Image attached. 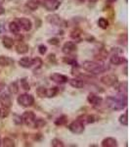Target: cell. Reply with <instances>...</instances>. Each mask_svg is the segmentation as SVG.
I'll return each mask as SVG.
<instances>
[{
    "instance_id": "cell-1",
    "label": "cell",
    "mask_w": 130,
    "mask_h": 147,
    "mask_svg": "<svg viewBox=\"0 0 130 147\" xmlns=\"http://www.w3.org/2000/svg\"><path fill=\"white\" fill-rule=\"evenodd\" d=\"M127 105V96H108L106 98V106L112 111H121Z\"/></svg>"
},
{
    "instance_id": "cell-2",
    "label": "cell",
    "mask_w": 130,
    "mask_h": 147,
    "mask_svg": "<svg viewBox=\"0 0 130 147\" xmlns=\"http://www.w3.org/2000/svg\"><path fill=\"white\" fill-rule=\"evenodd\" d=\"M82 68L84 69L86 72H88L91 75H99L102 74L107 70L104 64H101L100 62H96V61H84L82 64Z\"/></svg>"
},
{
    "instance_id": "cell-3",
    "label": "cell",
    "mask_w": 130,
    "mask_h": 147,
    "mask_svg": "<svg viewBox=\"0 0 130 147\" xmlns=\"http://www.w3.org/2000/svg\"><path fill=\"white\" fill-rule=\"evenodd\" d=\"M17 102L22 107L27 108L34 104V97L28 93H23V94H21L20 96H18Z\"/></svg>"
},
{
    "instance_id": "cell-4",
    "label": "cell",
    "mask_w": 130,
    "mask_h": 147,
    "mask_svg": "<svg viewBox=\"0 0 130 147\" xmlns=\"http://www.w3.org/2000/svg\"><path fill=\"white\" fill-rule=\"evenodd\" d=\"M68 129L70 132L74 134H81L84 131L85 127L79 120H75L68 125Z\"/></svg>"
},
{
    "instance_id": "cell-5",
    "label": "cell",
    "mask_w": 130,
    "mask_h": 147,
    "mask_svg": "<svg viewBox=\"0 0 130 147\" xmlns=\"http://www.w3.org/2000/svg\"><path fill=\"white\" fill-rule=\"evenodd\" d=\"M36 119V116L32 111H27L22 115V121L23 124H25V125L29 127H34V122Z\"/></svg>"
},
{
    "instance_id": "cell-6",
    "label": "cell",
    "mask_w": 130,
    "mask_h": 147,
    "mask_svg": "<svg viewBox=\"0 0 130 147\" xmlns=\"http://www.w3.org/2000/svg\"><path fill=\"white\" fill-rule=\"evenodd\" d=\"M46 21L49 24H51V25L57 26V27H67V24H66L65 21H64L59 15H57V14L48 15L46 17Z\"/></svg>"
},
{
    "instance_id": "cell-7",
    "label": "cell",
    "mask_w": 130,
    "mask_h": 147,
    "mask_svg": "<svg viewBox=\"0 0 130 147\" xmlns=\"http://www.w3.org/2000/svg\"><path fill=\"white\" fill-rule=\"evenodd\" d=\"M100 82L103 84L107 85V86H115L119 82V79H117V77L115 75L109 74V75H105L103 77H101Z\"/></svg>"
},
{
    "instance_id": "cell-8",
    "label": "cell",
    "mask_w": 130,
    "mask_h": 147,
    "mask_svg": "<svg viewBox=\"0 0 130 147\" xmlns=\"http://www.w3.org/2000/svg\"><path fill=\"white\" fill-rule=\"evenodd\" d=\"M42 5H43V7L47 11L52 12L56 11L61 6V2L59 0H44Z\"/></svg>"
},
{
    "instance_id": "cell-9",
    "label": "cell",
    "mask_w": 130,
    "mask_h": 147,
    "mask_svg": "<svg viewBox=\"0 0 130 147\" xmlns=\"http://www.w3.org/2000/svg\"><path fill=\"white\" fill-rule=\"evenodd\" d=\"M50 80L57 84H65L68 82V80L70 79L68 78V76L55 73V74H52V75H50Z\"/></svg>"
},
{
    "instance_id": "cell-10",
    "label": "cell",
    "mask_w": 130,
    "mask_h": 147,
    "mask_svg": "<svg viewBox=\"0 0 130 147\" xmlns=\"http://www.w3.org/2000/svg\"><path fill=\"white\" fill-rule=\"evenodd\" d=\"M77 50V46L74 41H68L62 47V51L64 54L66 55H72L74 52H76Z\"/></svg>"
},
{
    "instance_id": "cell-11",
    "label": "cell",
    "mask_w": 130,
    "mask_h": 147,
    "mask_svg": "<svg viewBox=\"0 0 130 147\" xmlns=\"http://www.w3.org/2000/svg\"><path fill=\"white\" fill-rule=\"evenodd\" d=\"M16 22L18 23L20 28L25 30V32L30 30H31V28H32L31 21H30L29 19H27V18H19V19H17V21H16Z\"/></svg>"
},
{
    "instance_id": "cell-12",
    "label": "cell",
    "mask_w": 130,
    "mask_h": 147,
    "mask_svg": "<svg viewBox=\"0 0 130 147\" xmlns=\"http://www.w3.org/2000/svg\"><path fill=\"white\" fill-rule=\"evenodd\" d=\"M87 101L93 107H98V106H100L102 104L103 98L95 93H89L88 96H87Z\"/></svg>"
},
{
    "instance_id": "cell-13",
    "label": "cell",
    "mask_w": 130,
    "mask_h": 147,
    "mask_svg": "<svg viewBox=\"0 0 130 147\" xmlns=\"http://www.w3.org/2000/svg\"><path fill=\"white\" fill-rule=\"evenodd\" d=\"M110 62H111V64H113V65L119 66L123 63H126L127 60L124 58V57L119 56V54H113V55L110 57Z\"/></svg>"
},
{
    "instance_id": "cell-14",
    "label": "cell",
    "mask_w": 130,
    "mask_h": 147,
    "mask_svg": "<svg viewBox=\"0 0 130 147\" xmlns=\"http://www.w3.org/2000/svg\"><path fill=\"white\" fill-rule=\"evenodd\" d=\"M0 104L4 107H7V108H10L12 106V99H11V96L9 95L8 93H2L0 95Z\"/></svg>"
},
{
    "instance_id": "cell-15",
    "label": "cell",
    "mask_w": 130,
    "mask_h": 147,
    "mask_svg": "<svg viewBox=\"0 0 130 147\" xmlns=\"http://www.w3.org/2000/svg\"><path fill=\"white\" fill-rule=\"evenodd\" d=\"M115 89H117V91L119 92V95L127 96V88H128V86H127V82H120V84L117 82V84L115 85Z\"/></svg>"
},
{
    "instance_id": "cell-16",
    "label": "cell",
    "mask_w": 130,
    "mask_h": 147,
    "mask_svg": "<svg viewBox=\"0 0 130 147\" xmlns=\"http://www.w3.org/2000/svg\"><path fill=\"white\" fill-rule=\"evenodd\" d=\"M77 120H79L80 122L83 125H89V124H93V123L96 122V117L94 115H82L80 116Z\"/></svg>"
},
{
    "instance_id": "cell-17",
    "label": "cell",
    "mask_w": 130,
    "mask_h": 147,
    "mask_svg": "<svg viewBox=\"0 0 130 147\" xmlns=\"http://www.w3.org/2000/svg\"><path fill=\"white\" fill-rule=\"evenodd\" d=\"M41 5V2L39 0H27L25 3V7L29 9L30 11H36Z\"/></svg>"
},
{
    "instance_id": "cell-18",
    "label": "cell",
    "mask_w": 130,
    "mask_h": 147,
    "mask_svg": "<svg viewBox=\"0 0 130 147\" xmlns=\"http://www.w3.org/2000/svg\"><path fill=\"white\" fill-rule=\"evenodd\" d=\"M101 145L103 147H117V141L113 137H106L105 139H103Z\"/></svg>"
},
{
    "instance_id": "cell-19",
    "label": "cell",
    "mask_w": 130,
    "mask_h": 147,
    "mask_svg": "<svg viewBox=\"0 0 130 147\" xmlns=\"http://www.w3.org/2000/svg\"><path fill=\"white\" fill-rule=\"evenodd\" d=\"M68 82H70V84L72 85V87H74V88H83L84 87V82L83 80L81 79H78V78H74V79L72 80H68Z\"/></svg>"
},
{
    "instance_id": "cell-20",
    "label": "cell",
    "mask_w": 130,
    "mask_h": 147,
    "mask_svg": "<svg viewBox=\"0 0 130 147\" xmlns=\"http://www.w3.org/2000/svg\"><path fill=\"white\" fill-rule=\"evenodd\" d=\"M31 64H32V59L29 58V57H23L22 59L19 60V65L25 69H30L31 68Z\"/></svg>"
},
{
    "instance_id": "cell-21",
    "label": "cell",
    "mask_w": 130,
    "mask_h": 147,
    "mask_svg": "<svg viewBox=\"0 0 130 147\" xmlns=\"http://www.w3.org/2000/svg\"><path fill=\"white\" fill-rule=\"evenodd\" d=\"M28 50H29V47L25 42H19L16 45V51L18 54H25L27 53Z\"/></svg>"
},
{
    "instance_id": "cell-22",
    "label": "cell",
    "mask_w": 130,
    "mask_h": 147,
    "mask_svg": "<svg viewBox=\"0 0 130 147\" xmlns=\"http://www.w3.org/2000/svg\"><path fill=\"white\" fill-rule=\"evenodd\" d=\"M2 44H3V46L5 47L7 49H11L12 47L14 45V39L11 38L10 36H3V38H2Z\"/></svg>"
},
{
    "instance_id": "cell-23",
    "label": "cell",
    "mask_w": 130,
    "mask_h": 147,
    "mask_svg": "<svg viewBox=\"0 0 130 147\" xmlns=\"http://www.w3.org/2000/svg\"><path fill=\"white\" fill-rule=\"evenodd\" d=\"M63 62L65 64H68V65H70L72 66V67H75L77 68L78 67V64H77L76 60H75V58H74V57L72 56H67V57H64L63 58Z\"/></svg>"
},
{
    "instance_id": "cell-24",
    "label": "cell",
    "mask_w": 130,
    "mask_h": 147,
    "mask_svg": "<svg viewBox=\"0 0 130 147\" xmlns=\"http://www.w3.org/2000/svg\"><path fill=\"white\" fill-rule=\"evenodd\" d=\"M70 37H72V39H74V40H77V41L81 40V38H82V30H79V28H74V30H72V32H70Z\"/></svg>"
},
{
    "instance_id": "cell-25",
    "label": "cell",
    "mask_w": 130,
    "mask_h": 147,
    "mask_svg": "<svg viewBox=\"0 0 130 147\" xmlns=\"http://www.w3.org/2000/svg\"><path fill=\"white\" fill-rule=\"evenodd\" d=\"M68 118L67 115H62L60 117H58L57 119L55 120V125H58V127H61V125H65L66 124L68 123Z\"/></svg>"
},
{
    "instance_id": "cell-26",
    "label": "cell",
    "mask_w": 130,
    "mask_h": 147,
    "mask_svg": "<svg viewBox=\"0 0 130 147\" xmlns=\"http://www.w3.org/2000/svg\"><path fill=\"white\" fill-rule=\"evenodd\" d=\"M14 63V61L7 56H0V66L2 67H7Z\"/></svg>"
},
{
    "instance_id": "cell-27",
    "label": "cell",
    "mask_w": 130,
    "mask_h": 147,
    "mask_svg": "<svg viewBox=\"0 0 130 147\" xmlns=\"http://www.w3.org/2000/svg\"><path fill=\"white\" fill-rule=\"evenodd\" d=\"M9 30H10V32H12V34H19V32H20V27H19L18 23L17 22H11L10 24H9Z\"/></svg>"
},
{
    "instance_id": "cell-28",
    "label": "cell",
    "mask_w": 130,
    "mask_h": 147,
    "mask_svg": "<svg viewBox=\"0 0 130 147\" xmlns=\"http://www.w3.org/2000/svg\"><path fill=\"white\" fill-rule=\"evenodd\" d=\"M108 55H109V53L105 49H100V50L98 51V53L95 54V58L99 59V61H104L108 58Z\"/></svg>"
},
{
    "instance_id": "cell-29",
    "label": "cell",
    "mask_w": 130,
    "mask_h": 147,
    "mask_svg": "<svg viewBox=\"0 0 130 147\" xmlns=\"http://www.w3.org/2000/svg\"><path fill=\"white\" fill-rule=\"evenodd\" d=\"M42 65H43V62H42V60L39 58V57H36V58L32 59L31 68H34V70H38L39 68L42 67Z\"/></svg>"
},
{
    "instance_id": "cell-30",
    "label": "cell",
    "mask_w": 130,
    "mask_h": 147,
    "mask_svg": "<svg viewBox=\"0 0 130 147\" xmlns=\"http://www.w3.org/2000/svg\"><path fill=\"white\" fill-rule=\"evenodd\" d=\"M2 145L4 147H14L16 144H15V141L12 138H10V137H4V138L2 139Z\"/></svg>"
},
{
    "instance_id": "cell-31",
    "label": "cell",
    "mask_w": 130,
    "mask_h": 147,
    "mask_svg": "<svg viewBox=\"0 0 130 147\" xmlns=\"http://www.w3.org/2000/svg\"><path fill=\"white\" fill-rule=\"evenodd\" d=\"M8 89H9V92L12 94H17L19 92V85H18V82H11L8 86Z\"/></svg>"
},
{
    "instance_id": "cell-32",
    "label": "cell",
    "mask_w": 130,
    "mask_h": 147,
    "mask_svg": "<svg viewBox=\"0 0 130 147\" xmlns=\"http://www.w3.org/2000/svg\"><path fill=\"white\" fill-rule=\"evenodd\" d=\"M59 93V87L54 86L51 87V88H47V97L49 98H52V97H55L57 94Z\"/></svg>"
},
{
    "instance_id": "cell-33",
    "label": "cell",
    "mask_w": 130,
    "mask_h": 147,
    "mask_svg": "<svg viewBox=\"0 0 130 147\" xmlns=\"http://www.w3.org/2000/svg\"><path fill=\"white\" fill-rule=\"evenodd\" d=\"M36 94L37 96H39L40 98H44L47 97V88L44 86H39L36 88Z\"/></svg>"
},
{
    "instance_id": "cell-34",
    "label": "cell",
    "mask_w": 130,
    "mask_h": 147,
    "mask_svg": "<svg viewBox=\"0 0 130 147\" xmlns=\"http://www.w3.org/2000/svg\"><path fill=\"white\" fill-rule=\"evenodd\" d=\"M119 122L122 125H124V127H127V125H128V114H127V112L122 114L121 116H119Z\"/></svg>"
},
{
    "instance_id": "cell-35",
    "label": "cell",
    "mask_w": 130,
    "mask_h": 147,
    "mask_svg": "<svg viewBox=\"0 0 130 147\" xmlns=\"http://www.w3.org/2000/svg\"><path fill=\"white\" fill-rule=\"evenodd\" d=\"M44 125H46V121L42 118H39V119H35L34 122V129H41Z\"/></svg>"
},
{
    "instance_id": "cell-36",
    "label": "cell",
    "mask_w": 130,
    "mask_h": 147,
    "mask_svg": "<svg viewBox=\"0 0 130 147\" xmlns=\"http://www.w3.org/2000/svg\"><path fill=\"white\" fill-rule=\"evenodd\" d=\"M9 114H10V108L4 107V106L0 108V118L1 119H5L9 116Z\"/></svg>"
},
{
    "instance_id": "cell-37",
    "label": "cell",
    "mask_w": 130,
    "mask_h": 147,
    "mask_svg": "<svg viewBox=\"0 0 130 147\" xmlns=\"http://www.w3.org/2000/svg\"><path fill=\"white\" fill-rule=\"evenodd\" d=\"M98 26L103 30H106L109 28V21L106 18H100L98 20Z\"/></svg>"
},
{
    "instance_id": "cell-38",
    "label": "cell",
    "mask_w": 130,
    "mask_h": 147,
    "mask_svg": "<svg viewBox=\"0 0 130 147\" xmlns=\"http://www.w3.org/2000/svg\"><path fill=\"white\" fill-rule=\"evenodd\" d=\"M51 146H53V147H64L65 146V144H64V142L62 140H60L59 138H54V139H52V141H51Z\"/></svg>"
},
{
    "instance_id": "cell-39",
    "label": "cell",
    "mask_w": 130,
    "mask_h": 147,
    "mask_svg": "<svg viewBox=\"0 0 130 147\" xmlns=\"http://www.w3.org/2000/svg\"><path fill=\"white\" fill-rule=\"evenodd\" d=\"M13 123L15 125H22L23 121H22V116H19L17 114H14L13 115Z\"/></svg>"
},
{
    "instance_id": "cell-40",
    "label": "cell",
    "mask_w": 130,
    "mask_h": 147,
    "mask_svg": "<svg viewBox=\"0 0 130 147\" xmlns=\"http://www.w3.org/2000/svg\"><path fill=\"white\" fill-rule=\"evenodd\" d=\"M21 86H22L25 90H29L30 89V85L28 84V82H27V80L25 79L21 80Z\"/></svg>"
},
{
    "instance_id": "cell-41",
    "label": "cell",
    "mask_w": 130,
    "mask_h": 147,
    "mask_svg": "<svg viewBox=\"0 0 130 147\" xmlns=\"http://www.w3.org/2000/svg\"><path fill=\"white\" fill-rule=\"evenodd\" d=\"M38 52L41 55H44V54H46L47 52V47L44 45V44H40L38 46Z\"/></svg>"
},
{
    "instance_id": "cell-42",
    "label": "cell",
    "mask_w": 130,
    "mask_h": 147,
    "mask_svg": "<svg viewBox=\"0 0 130 147\" xmlns=\"http://www.w3.org/2000/svg\"><path fill=\"white\" fill-rule=\"evenodd\" d=\"M47 59H48V61H49L50 63H53V64H56V63H57V61H56V56H55V54H53V53L49 54L48 57H47Z\"/></svg>"
},
{
    "instance_id": "cell-43",
    "label": "cell",
    "mask_w": 130,
    "mask_h": 147,
    "mask_svg": "<svg viewBox=\"0 0 130 147\" xmlns=\"http://www.w3.org/2000/svg\"><path fill=\"white\" fill-rule=\"evenodd\" d=\"M48 43L51 45H57L59 43V39L58 38H50L48 39Z\"/></svg>"
},
{
    "instance_id": "cell-44",
    "label": "cell",
    "mask_w": 130,
    "mask_h": 147,
    "mask_svg": "<svg viewBox=\"0 0 130 147\" xmlns=\"http://www.w3.org/2000/svg\"><path fill=\"white\" fill-rule=\"evenodd\" d=\"M5 34V28L2 26V24H0V35Z\"/></svg>"
},
{
    "instance_id": "cell-45",
    "label": "cell",
    "mask_w": 130,
    "mask_h": 147,
    "mask_svg": "<svg viewBox=\"0 0 130 147\" xmlns=\"http://www.w3.org/2000/svg\"><path fill=\"white\" fill-rule=\"evenodd\" d=\"M4 88H5V84H4L2 80H0V92L3 90Z\"/></svg>"
},
{
    "instance_id": "cell-46",
    "label": "cell",
    "mask_w": 130,
    "mask_h": 147,
    "mask_svg": "<svg viewBox=\"0 0 130 147\" xmlns=\"http://www.w3.org/2000/svg\"><path fill=\"white\" fill-rule=\"evenodd\" d=\"M4 13H5V9H4L3 7H2L1 5H0V16L3 15Z\"/></svg>"
},
{
    "instance_id": "cell-47",
    "label": "cell",
    "mask_w": 130,
    "mask_h": 147,
    "mask_svg": "<svg viewBox=\"0 0 130 147\" xmlns=\"http://www.w3.org/2000/svg\"><path fill=\"white\" fill-rule=\"evenodd\" d=\"M115 1H117V0H106V3H107V4H113V3H115Z\"/></svg>"
},
{
    "instance_id": "cell-48",
    "label": "cell",
    "mask_w": 130,
    "mask_h": 147,
    "mask_svg": "<svg viewBox=\"0 0 130 147\" xmlns=\"http://www.w3.org/2000/svg\"><path fill=\"white\" fill-rule=\"evenodd\" d=\"M88 1H89V3H96V2H97V0H88Z\"/></svg>"
},
{
    "instance_id": "cell-49",
    "label": "cell",
    "mask_w": 130,
    "mask_h": 147,
    "mask_svg": "<svg viewBox=\"0 0 130 147\" xmlns=\"http://www.w3.org/2000/svg\"><path fill=\"white\" fill-rule=\"evenodd\" d=\"M2 145V139H1V137H0V146Z\"/></svg>"
},
{
    "instance_id": "cell-50",
    "label": "cell",
    "mask_w": 130,
    "mask_h": 147,
    "mask_svg": "<svg viewBox=\"0 0 130 147\" xmlns=\"http://www.w3.org/2000/svg\"><path fill=\"white\" fill-rule=\"evenodd\" d=\"M79 2H84V0H78Z\"/></svg>"
},
{
    "instance_id": "cell-51",
    "label": "cell",
    "mask_w": 130,
    "mask_h": 147,
    "mask_svg": "<svg viewBox=\"0 0 130 147\" xmlns=\"http://www.w3.org/2000/svg\"><path fill=\"white\" fill-rule=\"evenodd\" d=\"M125 1H126V2H127V0H125Z\"/></svg>"
}]
</instances>
